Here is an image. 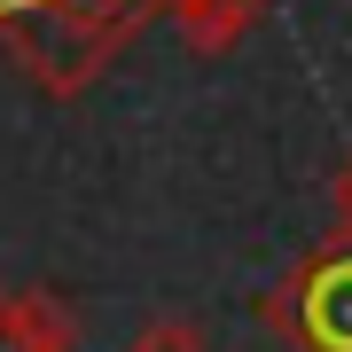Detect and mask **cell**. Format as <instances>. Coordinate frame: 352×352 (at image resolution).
Listing matches in <instances>:
<instances>
[{
	"label": "cell",
	"mask_w": 352,
	"mask_h": 352,
	"mask_svg": "<svg viewBox=\"0 0 352 352\" xmlns=\"http://www.w3.org/2000/svg\"><path fill=\"white\" fill-rule=\"evenodd\" d=\"M149 24H157V0H55V8L0 24V39L39 94H87Z\"/></svg>",
	"instance_id": "1"
},
{
	"label": "cell",
	"mask_w": 352,
	"mask_h": 352,
	"mask_svg": "<svg viewBox=\"0 0 352 352\" xmlns=\"http://www.w3.org/2000/svg\"><path fill=\"white\" fill-rule=\"evenodd\" d=\"M266 321L298 352H352V235H329L289 266Z\"/></svg>",
	"instance_id": "2"
},
{
	"label": "cell",
	"mask_w": 352,
	"mask_h": 352,
	"mask_svg": "<svg viewBox=\"0 0 352 352\" xmlns=\"http://www.w3.org/2000/svg\"><path fill=\"white\" fill-rule=\"evenodd\" d=\"M266 8H274V0H157V16L188 39L196 55H227Z\"/></svg>",
	"instance_id": "3"
},
{
	"label": "cell",
	"mask_w": 352,
	"mask_h": 352,
	"mask_svg": "<svg viewBox=\"0 0 352 352\" xmlns=\"http://www.w3.org/2000/svg\"><path fill=\"white\" fill-rule=\"evenodd\" d=\"M78 329L55 298H39V289H8L0 298V352H71Z\"/></svg>",
	"instance_id": "4"
},
{
	"label": "cell",
	"mask_w": 352,
	"mask_h": 352,
	"mask_svg": "<svg viewBox=\"0 0 352 352\" xmlns=\"http://www.w3.org/2000/svg\"><path fill=\"white\" fill-rule=\"evenodd\" d=\"M126 352H212L204 344V329L188 321V314H157V321H141L133 329V344Z\"/></svg>",
	"instance_id": "5"
},
{
	"label": "cell",
	"mask_w": 352,
	"mask_h": 352,
	"mask_svg": "<svg viewBox=\"0 0 352 352\" xmlns=\"http://www.w3.org/2000/svg\"><path fill=\"white\" fill-rule=\"evenodd\" d=\"M329 235H352V157H337L329 173Z\"/></svg>",
	"instance_id": "6"
},
{
	"label": "cell",
	"mask_w": 352,
	"mask_h": 352,
	"mask_svg": "<svg viewBox=\"0 0 352 352\" xmlns=\"http://www.w3.org/2000/svg\"><path fill=\"white\" fill-rule=\"evenodd\" d=\"M32 8H55V0H0V24H16V16H32Z\"/></svg>",
	"instance_id": "7"
}]
</instances>
